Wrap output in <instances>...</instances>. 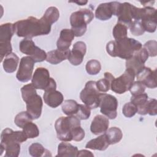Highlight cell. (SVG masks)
<instances>
[{"label": "cell", "mask_w": 157, "mask_h": 157, "mask_svg": "<svg viewBox=\"0 0 157 157\" xmlns=\"http://www.w3.org/2000/svg\"><path fill=\"white\" fill-rule=\"evenodd\" d=\"M55 128L58 139L63 142H80L85 137L80 120L74 116L59 117L55 121Z\"/></svg>", "instance_id": "1"}, {"label": "cell", "mask_w": 157, "mask_h": 157, "mask_svg": "<svg viewBox=\"0 0 157 157\" xmlns=\"http://www.w3.org/2000/svg\"><path fill=\"white\" fill-rule=\"evenodd\" d=\"M22 129L28 139H33L37 137L39 135L38 127L35 123H33V121L26 123Z\"/></svg>", "instance_id": "33"}, {"label": "cell", "mask_w": 157, "mask_h": 157, "mask_svg": "<svg viewBox=\"0 0 157 157\" xmlns=\"http://www.w3.org/2000/svg\"><path fill=\"white\" fill-rule=\"evenodd\" d=\"M31 83L39 90L44 91L56 90V83L55 80L50 77L49 71L45 67H37L31 78Z\"/></svg>", "instance_id": "6"}, {"label": "cell", "mask_w": 157, "mask_h": 157, "mask_svg": "<svg viewBox=\"0 0 157 157\" xmlns=\"http://www.w3.org/2000/svg\"><path fill=\"white\" fill-rule=\"evenodd\" d=\"M134 5L129 2L120 3L117 17H118V23L126 25L128 28L132 23V9Z\"/></svg>", "instance_id": "18"}, {"label": "cell", "mask_w": 157, "mask_h": 157, "mask_svg": "<svg viewBox=\"0 0 157 157\" xmlns=\"http://www.w3.org/2000/svg\"><path fill=\"white\" fill-rule=\"evenodd\" d=\"M34 63V61L30 56H23L21 58L18 70L16 74L18 81L27 82L32 78Z\"/></svg>", "instance_id": "14"}, {"label": "cell", "mask_w": 157, "mask_h": 157, "mask_svg": "<svg viewBox=\"0 0 157 157\" xmlns=\"http://www.w3.org/2000/svg\"><path fill=\"white\" fill-rule=\"evenodd\" d=\"M137 81L141 82L145 87L155 88L156 85V69L151 70V68L144 67L136 75Z\"/></svg>", "instance_id": "16"}, {"label": "cell", "mask_w": 157, "mask_h": 157, "mask_svg": "<svg viewBox=\"0 0 157 157\" xmlns=\"http://www.w3.org/2000/svg\"><path fill=\"white\" fill-rule=\"evenodd\" d=\"M28 137L23 131H13L10 128L4 129L1 134V144L4 145L7 144L18 142L22 143L27 140Z\"/></svg>", "instance_id": "15"}, {"label": "cell", "mask_w": 157, "mask_h": 157, "mask_svg": "<svg viewBox=\"0 0 157 157\" xmlns=\"http://www.w3.org/2000/svg\"><path fill=\"white\" fill-rule=\"evenodd\" d=\"M51 26L52 25L43 17L40 19L29 17L26 19L17 21L13 24L16 34L18 37L28 39L48 34L51 31Z\"/></svg>", "instance_id": "2"}, {"label": "cell", "mask_w": 157, "mask_h": 157, "mask_svg": "<svg viewBox=\"0 0 157 157\" xmlns=\"http://www.w3.org/2000/svg\"><path fill=\"white\" fill-rule=\"evenodd\" d=\"M144 48L147 52L148 56L155 57L157 55V42L155 40H148L144 45Z\"/></svg>", "instance_id": "41"}, {"label": "cell", "mask_w": 157, "mask_h": 157, "mask_svg": "<svg viewBox=\"0 0 157 157\" xmlns=\"http://www.w3.org/2000/svg\"><path fill=\"white\" fill-rule=\"evenodd\" d=\"M132 95H137L145 93V86L139 81L134 82L129 90Z\"/></svg>", "instance_id": "43"}, {"label": "cell", "mask_w": 157, "mask_h": 157, "mask_svg": "<svg viewBox=\"0 0 157 157\" xmlns=\"http://www.w3.org/2000/svg\"><path fill=\"white\" fill-rule=\"evenodd\" d=\"M113 36L115 40H119L127 37L128 27L120 23H117L113 28Z\"/></svg>", "instance_id": "34"}, {"label": "cell", "mask_w": 157, "mask_h": 157, "mask_svg": "<svg viewBox=\"0 0 157 157\" xmlns=\"http://www.w3.org/2000/svg\"><path fill=\"white\" fill-rule=\"evenodd\" d=\"M148 99V96L145 93L137 95H132L131 98V102L136 106L137 109V113H138L139 115H142L144 105L147 102Z\"/></svg>", "instance_id": "31"}, {"label": "cell", "mask_w": 157, "mask_h": 157, "mask_svg": "<svg viewBox=\"0 0 157 157\" xmlns=\"http://www.w3.org/2000/svg\"><path fill=\"white\" fill-rule=\"evenodd\" d=\"M29 153L33 157H41L52 156L50 151L45 149L44 146L39 143L32 144L28 148Z\"/></svg>", "instance_id": "30"}, {"label": "cell", "mask_w": 157, "mask_h": 157, "mask_svg": "<svg viewBox=\"0 0 157 157\" xmlns=\"http://www.w3.org/2000/svg\"><path fill=\"white\" fill-rule=\"evenodd\" d=\"M20 51L29 55L35 63L42 62L47 58V53L35 45L31 39L25 38L19 44Z\"/></svg>", "instance_id": "11"}, {"label": "cell", "mask_w": 157, "mask_h": 157, "mask_svg": "<svg viewBox=\"0 0 157 157\" xmlns=\"http://www.w3.org/2000/svg\"><path fill=\"white\" fill-rule=\"evenodd\" d=\"M136 20L140 21L145 31L154 33L156 29V10L151 6L138 8Z\"/></svg>", "instance_id": "8"}, {"label": "cell", "mask_w": 157, "mask_h": 157, "mask_svg": "<svg viewBox=\"0 0 157 157\" xmlns=\"http://www.w3.org/2000/svg\"><path fill=\"white\" fill-rule=\"evenodd\" d=\"M33 120L27 111H23L18 113L15 117L14 123L19 128H23L28 123L32 121Z\"/></svg>", "instance_id": "35"}, {"label": "cell", "mask_w": 157, "mask_h": 157, "mask_svg": "<svg viewBox=\"0 0 157 157\" xmlns=\"http://www.w3.org/2000/svg\"><path fill=\"white\" fill-rule=\"evenodd\" d=\"M115 77L108 72L104 73V78H102L96 82V86L99 91L107 92L110 88L111 82Z\"/></svg>", "instance_id": "32"}, {"label": "cell", "mask_w": 157, "mask_h": 157, "mask_svg": "<svg viewBox=\"0 0 157 157\" xmlns=\"http://www.w3.org/2000/svg\"><path fill=\"white\" fill-rule=\"evenodd\" d=\"M109 126V120L107 117L97 115L93 118L90 126V131L94 135L105 133Z\"/></svg>", "instance_id": "19"}, {"label": "cell", "mask_w": 157, "mask_h": 157, "mask_svg": "<svg viewBox=\"0 0 157 157\" xmlns=\"http://www.w3.org/2000/svg\"><path fill=\"white\" fill-rule=\"evenodd\" d=\"M70 49L67 50H60L56 49L47 53L46 61L52 64H58L67 59L70 54Z\"/></svg>", "instance_id": "23"}, {"label": "cell", "mask_w": 157, "mask_h": 157, "mask_svg": "<svg viewBox=\"0 0 157 157\" xmlns=\"http://www.w3.org/2000/svg\"><path fill=\"white\" fill-rule=\"evenodd\" d=\"M148 54L144 48L136 52L129 59L126 61V67L132 70L136 75L145 67V63L148 59Z\"/></svg>", "instance_id": "13"}, {"label": "cell", "mask_w": 157, "mask_h": 157, "mask_svg": "<svg viewBox=\"0 0 157 157\" xmlns=\"http://www.w3.org/2000/svg\"><path fill=\"white\" fill-rule=\"evenodd\" d=\"M142 47V44L139 41L126 37L109 42L106 45V51L112 57H119L127 60Z\"/></svg>", "instance_id": "3"}, {"label": "cell", "mask_w": 157, "mask_h": 157, "mask_svg": "<svg viewBox=\"0 0 157 157\" xmlns=\"http://www.w3.org/2000/svg\"><path fill=\"white\" fill-rule=\"evenodd\" d=\"M149 114L150 115H156L157 114V101L156 99H148L144 105L142 115Z\"/></svg>", "instance_id": "38"}, {"label": "cell", "mask_w": 157, "mask_h": 157, "mask_svg": "<svg viewBox=\"0 0 157 157\" xmlns=\"http://www.w3.org/2000/svg\"><path fill=\"white\" fill-rule=\"evenodd\" d=\"M109 145L110 144L107 139V137L105 133H104L98 137L88 141L85 145V148L91 150L104 151L108 148Z\"/></svg>", "instance_id": "24"}, {"label": "cell", "mask_w": 157, "mask_h": 157, "mask_svg": "<svg viewBox=\"0 0 157 157\" xmlns=\"http://www.w3.org/2000/svg\"><path fill=\"white\" fill-rule=\"evenodd\" d=\"M0 149L1 155L5 151L6 157H18L20 152V143L14 142L5 145H0Z\"/></svg>", "instance_id": "28"}, {"label": "cell", "mask_w": 157, "mask_h": 157, "mask_svg": "<svg viewBox=\"0 0 157 157\" xmlns=\"http://www.w3.org/2000/svg\"><path fill=\"white\" fill-rule=\"evenodd\" d=\"M135 76L136 75L132 70L126 69L122 75L112 80L110 85L112 91L119 94L124 93L132 86Z\"/></svg>", "instance_id": "10"}, {"label": "cell", "mask_w": 157, "mask_h": 157, "mask_svg": "<svg viewBox=\"0 0 157 157\" xmlns=\"http://www.w3.org/2000/svg\"><path fill=\"white\" fill-rule=\"evenodd\" d=\"M15 33L13 24L6 23L0 26V55L1 61H2L4 57L12 53L11 38Z\"/></svg>", "instance_id": "9"}, {"label": "cell", "mask_w": 157, "mask_h": 157, "mask_svg": "<svg viewBox=\"0 0 157 157\" xmlns=\"http://www.w3.org/2000/svg\"><path fill=\"white\" fill-rule=\"evenodd\" d=\"M78 151V148L76 146H74L68 142H61L58 146V154L56 156H77Z\"/></svg>", "instance_id": "25"}, {"label": "cell", "mask_w": 157, "mask_h": 157, "mask_svg": "<svg viewBox=\"0 0 157 157\" xmlns=\"http://www.w3.org/2000/svg\"><path fill=\"white\" fill-rule=\"evenodd\" d=\"M129 28L132 34L135 36H141L145 33V30L140 21L133 20Z\"/></svg>", "instance_id": "39"}, {"label": "cell", "mask_w": 157, "mask_h": 157, "mask_svg": "<svg viewBox=\"0 0 157 157\" xmlns=\"http://www.w3.org/2000/svg\"><path fill=\"white\" fill-rule=\"evenodd\" d=\"M80 107V104H78L75 100H65L61 104V109L63 113L67 116H74L77 113Z\"/></svg>", "instance_id": "27"}, {"label": "cell", "mask_w": 157, "mask_h": 157, "mask_svg": "<svg viewBox=\"0 0 157 157\" xmlns=\"http://www.w3.org/2000/svg\"><path fill=\"white\" fill-rule=\"evenodd\" d=\"M22 99L26 102V111L33 120L38 119L42 113L43 102L37 94L36 88L32 83L24 85L21 88Z\"/></svg>", "instance_id": "4"}, {"label": "cell", "mask_w": 157, "mask_h": 157, "mask_svg": "<svg viewBox=\"0 0 157 157\" xmlns=\"http://www.w3.org/2000/svg\"><path fill=\"white\" fill-rule=\"evenodd\" d=\"M45 103L50 107L56 108L61 105L64 100L63 94L56 90H49L45 91L43 95Z\"/></svg>", "instance_id": "20"}, {"label": "cell", "mask_w": 157, "mask_h": 157, "mask_svg": "<svg viewBox=\"0 0 157 157\" xmlns=\"http://www.w3.org/2000/svg\"><path fill=\"white\" fill-rule=\"evenodd\" d=\"M42 17L49 23L52 25L58 20L59 17V12L56 7H50L46 10Z\"/></svg>", "instance_id": "36"}, {"label": "cell", "mask_w": 157, "mask_h": 157, "mask_svg": "<svg viewBox=\"0 0 157 157\" xmlns=\"http://www.w3.org/2000/svg\"><path fill=\"white\" fill-rule=\"evenodd\" d=\"M100 91L96 86V82L90 80L86 83L80 93L81 101L90 109H96L99 105Z\"/></svg>", "instance_id": "7"}, {"label": "cell", "mask_w": 157, "mask_h": 157, "mask_svg": "<svg viewBox=\"0 0 157 157\" xmlns=\"http://www.w3.org/2000/svg\"><path fill=\"white\" fill-rule=\"evenodd\" d=\"M107 139L110 145H113L118 143L123 137L121 130L117 127H112L105 132Z\"/></svg>", "instance_id": "29"}, {"label": "cell", "mask_w": 157, "mask_h": 157, "mask_svg": "<svg viewBox=\"0 0 157 157\" xmlns=\"http://www.w3.org/2000/svg\"><path fill=\"white\" fill-rule=\"evenodd\" d=\"M74 37V34L71 29H62L56 42L58 49L60 50H67L69 49Z\"/></svg>", "instance_id": "21"}, {"label": "cell", "mask_w": 157, "mask_h": 157, "mask_svg": "<svg viewBox=\"0 0 157 157\" xmlns=\"http://www.w3.org/2000/svg\"><path fill=\"white\" fill-rule=\"evenodd\" d=\"M94 13L90 9H81L75 11L70 16L71 30L76 37H81L86 31L87 25L94 18Z\"/></svg>", "instance_id": "5"}, {"label": "cell", "mask_w": 157, "mask_h": 157, "mask_svg": "<svg viewBox=\"0 0 157 157\" xmlns=\"http://www.w3.org/2000/svg\"><path fill=\"white\" fill-rule=\"evenodd\" d=\"M86 72L90 75H96L101 70V64L98 60H89L85 66Z\"/></svg>", "instance_id": "37"}, {"label": "cell", "mask_w": 157, "mask_h": 157, "mask_svg": "<svg viewBox=\"0 0 157 157\" xmlns=\"http://www.w3.org/2000/svg\"><path fill=\"white\" fill-rule=\"evenodd\" d=\"M86 52V46L85 43L82 41H78L74 44L67 59L74 66L80 65L83 60Z\"/></svg>", "instance_id": "17"}, {"label": "cell", "mask_w": 157, "mask_h": 157, "mask_svg": "<svg viewBox=\"0 0 157 157\" xmlns=\"http://www.w3.org/2000/svg\"><path fill=\"white\" fill-rule=\"evenodd\" d=\"M19 62L18 56L14 53H11L6 56L2 62V66L5 72L12 73L17 69Z\"/></svg>", "instance_id": "26"}, {"label": "cell", "mask_w": 157, "mask_h": 157, "mask_svg": "<svg viewBox=\"0 0 157 157\" xmlns=\"http://www.w3.org/2000/svg\"><path fill=\"white\" fill-rule=\"evenodd\" d=\"M91 109L88 108L86 105L83 104H80V107L78 112L75 115V117L77 118L80 120H87L89 118L91 115Z\"/></svg>", "instance_id": "42"}, {"label": "cell", "mask_w": 157, "mask_h": 157, "mask_svg": "<svg viewBox=\"0 0 157 157\" xmlns=\"http://www.w3.org/2000/svg\"><path fill=\"white\" fill-rule=\"evenodd\" d=\"M137 112V109L136 106L131 102L126 103L122 109V113L124 117L127 118H131L135 115Z\"/></svg>", "instance_id": "40"}, {"label": "cell", "mask_w": 157, "mask_h": 157, "mask_svg": "<svg viewBox=\"0 0 157 157\" xmlns=\"http://www.w3.org/2000/svg\"><path fill=\"white\" fill-rule=\"evenodd\" d=\"M69 2H74V3L77 4L79 6H84L88 2V1H69Z\"/></svg>", "instance_id": "45"}, {"label": "cell", "mask_w": 157, "mask_h": 157, "mask_svg": "<svg viewBox=\"0 0 157 157\" xmlns=\"http://www.w3.org/2000/svg\"><path fill=\"white\" fill-rule=\"evenodd\" d=\"M113 15V2L100 4L95 10V17L102 21L108 20Z\"/></svg>", "instance_id": "22"}, {"label": "cell", "mask_w": 157, "mask_h": 157, "mask_svg": "<svg viewBox=\"0 0 157 157\" xmlns=\"http://www.w3.org/2000/svg\"><path fill=\"white\" fill-rule=\"evenodd\" d=\"M118 102L117 98L111 94L101 93L99 105L101 112L109 119H115L117 116Z\"/></svg>", "instance_id": "12"}, {"label": "cell", "mask_w": 157, "mask_h": 157, "mask_svg": "<svg viewBox=\"0 0 157 157\" xmlns=\"http://www.w3.org/2000/svg\"><path fill=\"white\" fill-rule=\"evenodd\" d=\"M94 156V155L88 150H81L78 151V153H77V156Z\"/></svg>", "instance_id": "44"}]
</instances>
